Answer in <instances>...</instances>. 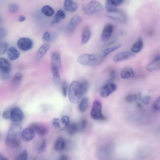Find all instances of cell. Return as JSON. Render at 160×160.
<instances>
[{"label": "cell", "instance_id": "ffe728a7", "mask_svg": "<svg viewBox=\"0 0 160 160\" xmlns=\"http://www.w3.org/2000/svg\"><path fill=\"white\" fill-rule=\"evenodd\" d=\"M29 128L32 129L35 132L41 136L45 135L47 131L46 128L42 125L37 123H32L29 126Z\"/></svg>", "mask_w": 160, "mask_h": 160}, {"label": "cell", "instance_id": "60d3db41", "mask_svg": "<svg viewBox=\"0 0 160 160\" xmlns=\"http://www.w3.org/2000/svg\"><path fill=\"white\" fill-rule=\"evenodd\" d=\"M46 142L45 139H43L40 145L38 148V152L39 153H41L44 152L46 149Z\"/></svg>", "mask_w": 160, "mask_h": 160}, {"label": "cell", "instance_id": "8d00e7d4", "mask_svg": "<svg viewBox=\"0 0 160 160\" xmlns=\"http://www.w3.org/2000/svg\"><path fill=\"white\" fill-rule=\"evenodd\" d=\"M28 152L26 150H24L16 156L15 160H28Z\"/></svg>", "mask_w": 160, "mask_h": 160}, {"label": "cell", "instance_id": "11a10c76", "mask_svg": "<svg viewBox=\"0 0 160 160\" xmlns=\"http://www.w3.org/2000/svg\"><path fill=\"white\" fill-rule=\"evenodd\" d=\"M137 105L140 108H142V106L141 103H139V102H137Z\"/></svg>", "mask_w": 160, "mask_h": 160}, {"label": "cell", "instance_id": "f1b7e54d", "mask_svg": "<svg viewBox=\"0 0 160 160\" xmlns=\"http://www.w3.org/2000/svg\"><path fill=\"white\" fill-rule=\"evenodd\" d=\"M142 96L141 93H137L128 95L126 97L125 100L128 103H131L137 100H142Z\"/></svg>", "mask_w": 160, "mask_h": 160}, {"label": "cell", "instance_id": "7dc6e473", "mask_svg": "<svg viewBox=\"0 0 160 160\" xmlns=\"http://www.w3.org/2000/svg\"><path fill=\"white\" fill-rule=\"evenodd\" d=\"M60 120L57 118H54L52 120V123L53 126L57 128H60Z\"/></svg>", "mask_w": 160, "mask_h": 160}, {"label": "cell", "instance_id": "603a6c76", "mask_svg": "<svg viewBox=\"0 0 160 160\" xmlns=\"http://www.w3.org/2000/svg\"><path fill=\"white\" fill-rule=\"evenodd\" d=\"M7 53L9 59L11 61L17 59L20 55L19 51L16 48L12 47H11L8 48Z\"/></svg>", "mask_w": 160, "mask_h": 160}, {"label": "cell", "instance_id": "ac0fdd59", "mask_svg": "<svg viewBox=\"0 0 160 160\" xmlns=\"http://www.w3.org/2000/svg\"><path fill=\"white\" fill-rule=\"evenodd\" d=\"M49 48V45L46 43L42 45L36 52L35 58L36 60L38 61L40 60L48 51Z\"/></svg>", "mask_w": 160, "mask_h": 160}, {"label": "cell", "instance_id": "f6af8a7d", "mask_svg": "<svg viewBox=\"0 0 160 160\" xmlns=\"http://www.w3.org/2000/svg\"><path fill=\"white\" fill-rule=\"evenodd\" d=\"M7 30L4 27L0 28V41L3 39L7 34Z\"/></svg>", "mask_w": 160, "mask_h": 160}, {"label": "cell", "instance_id": "277c9868", "mask_svg": "<svg viewBox=\"0 0 160 160\" xmlns=\"http://www.w3.org/2000/svg\"><path fill=\"white\" fill-rule=\"evenodd\" d=\"M114 147L110 143H106L101 145L96 152L98 160H111L113 152Z\"/></svg>", "mask_w": 160, "mask_h": 160}, {"label": "cell", "instance_id": "484cf974", "mask_svg": "<svg viewBox=\"0 0 160 160\" xmlns=\"http://www.w3.org/2000/svg\"><path fill=\"white\" fill-rule=\"evenodd\" d=\"M65 145L66 142L64 138L59 137L56 139L54 145V148L56 151H61L65 148Z\"/></svg>", "mask_w": 160, "mask_h": 160}, {"label": "cell", "instance_id": "f35d334b", "mask_svg": "<svg viewBox=\"0 0 160 160\" xmlns=\"http://www.w3.org/2000/svg\"><path fill=\"white\" fill-rule=\"evenodd\" d=\"M61 89L62 94L64 97L67 95L68 84L67 82L63 81L61 84Z\"/></svg>", "mask_w": 160, "mask_h": 160}, {"label": "cell", "instance_id": "7bdbcfd3", "mask_svg": "<svg viewBox=\"0 0 160 160\" xmlns=\"http://www.w3.org/2000/svg\"><path fill=\"white\" fill-rule=\"evenodd\" d=\"M78 124V130H82L85 129L87 126V121L86 119H83L80 123Z\"/></svg>", "mask_w": 160, "mask_h": 160}, {"label": "cell", "instance_id": "d590c367", "mask_svg": "<svg viewBox=\"0 0 160 160\" xmlns=\"http://www.w3.org/2000/svg\"><path fill=\"white\" fill-rule=\"evenodd\" d=\"M80 84L83 96L87 92L89 88V83L88 81L84 80Z\"/></svg>", "mask_w": 160, "mask_h": 160}, {"label": "cell", "instance_id": "6da1fadb", "mask_svg": "<svg viewBox=\"0 0 160 160\" xmlns=\"http://www.w3.org/2000/svg\"><path fill=\"white\" fill-rule=\"evenodd\" d=\"M22 127L21 124L16 123L10 127L8 132L6 142L10 147L17 148L19 147L21 138Z\"/></svg>", "mask_w": 160, "mask_h": 160}, {"label": "cell", "instance_id": "3957f363", "mask_svg": "<svg viewBox=\"0 0 160 160\" xmlns=\"http://www.w3.org/2000/svg\"><path fill=\"white\" fill-rule=\"evenodd\" d=\"M83 96L80 83L76 81H73L69 88L68 98L70 101L72 103L77 104Z\"/></svg>", "mask_w": 160, "mask_h": 160}, {"label": "cell", "instance_id": "e575fe53", "mask_svg": "<svg viewBox=\"0 0 160 160\" xmlns=\"http://www.w3.org/2000/svg\"><path fill=\"white\" fill-rule=\"evenodd\" d=\"M22 78V75L21 73L18 72L16 73L12 78V84L14 85H17L20 83Z\"/></svg>", "mask_w": 160, "mask_h": 160}, {"label": "cell", "instance_id": "bcb514c9", "mask_svg": "<svg viewBox=\"0 0 160 160\" xmlns=\"http://www.w3.org/2000/svg\"><path fill=\"white\" fill-rule=\"evenodd\" d=\"M42 40L45 42H48L51 40V37L49 32L46 31L43 33L42 36Z\"/></svg>", "mask_w": 160, "mask_h": 160}, {"label": "cell", "instance_id": "f907efd6", "mask_svg": "<svg viewBox=\"0 0 160 160\" xmlns=\"http://www.w3.org/2000/svg\"><path fill=\"white\" fill-rule=\"evenodd\" d=\"M112 2L118 7L122 5L124 2L123 0H111Z\"/></svg>", "mask_w": 160, "mask_h": 160}, {"label": "cell", "instance_id": "4316f807", "mask_svg": "<svg viewBox=\"0 0 160 160\" xmlns=\"http://www.w3.org/2000/svg\"><path fill=\"white\" fill-rule=\"evenodd\" d=\"M91 35L90 28L88 27H86L84 29L82 36L81 42L84 44L87 43L89 41Z\"/></svg>", "mask_w": 160, "mask_h": 160}, {"label": "cell", "instance_id": "681fc988", "mask_svg": "<svg viewBox=\"0 0 160 160\" xmlns=\"http://www.w3.org/2000/svg\"><path fill=\"white\" fill-rule=\"evenodd\" d=\"M151 97L149 96H146L142 99L143 103L145 105L148 104L151 100Z\"/></svg>", "mask_w": 160, "mask_h": 160}, {"label": "cell", "instance_id": "836d02e7", "mask_svg": "<svg viewBox=\"0 0 160 160\" xmlns=\"http://www.w3.org/2000/svg\"><path fill=\"white\" fill-rule=\"evenodd\" d=\"M8 43L5 42H0V55L4 54L8 51Z\"/></svg>", "mask_w": 160, "mask_h": 160}, {"label": "cell", "instance_id": "ba28073f", "mask_svg": "<svg viewBox=\"0 0 160 160\" xmlns=\"http://www.w3.org/2000/svg\"><path fill=\"white\" fill-rule=\"evenodd\" d=\"M117 86L113 82L106 83L101 88L100 91L101 96L103 98H106L116 90Z\"/></svg>", "mask_w": 160, "mask_h": 160}, {"label": "cell", "instance_id": "7a4b0ae2", "mask_svg": "<svg viewBox=\"0 0 160 160\" xmlns=\"http://www.w3.org/2000/svg\"><path fill=\"white\" fill-rule=\"evenodd\" d=\"M104 59L99 54L83 53L79 56L77 58L78 62L80 64L90 66L99 65Z\"/></svg>", "mask_w": 160, "mask_h": 160}, {"label": "cell", "instance_id": "7402d4cb", "mask_svg": "<svg viewBox=\"0 0 160 160\" xmlns=\"http://www.w3.org/2000/svg\"><path fill=\"white\" fill-rule=\"evenodd\" d=\"M66 17L64 12L62 9L59 10L55 14L53 19L51 23V25L54 26L57 24L61 21L64 19Z\"/></svg>", "mask_w": 160, "mask_h": 160}, {"label": "cell", "instance_id": "9a60e30c", "mask_svg": "<svg viewBox=\"0 0 160 160\" xmlns=\"http://www.w3.org/2000/svg\"><path fill=\"white\" fill-rule=\"evenodd\" d=\"M35 132L32 128H28L24 129L21 133V138L25 142L32 141L34 138Z\"/></svg>", "mask_w": 160, "mask_h": 160}, {"label": "cell", "instance_id": "db71d44e", "mask_svg": "<svg viewBox=\"0 0 160 160\" xmlns=\"http://www.w3.org/2000/svg\"><path fill=\"white\" fill-rule=\"evenodd\" d=\"M0 160H8L3 155L0 153Z\"/></svg>", "mask_w": 160, "mask_h": 160}, {"label": "cell", "instance_id": "30bf717a", "mask_svg": "<svg viewBox=\"0 0 160 160\" xmlns=\"http://www.w3.org/2000/svg\"><path fill=\"white\" fill-rule=\"evenodd\" d=\"M135 56L134 53L129 51L119 52L115 55L113 57V61L118 62L128 60L133 58Z\"/></svg>", "mask_w": 160, "mask_h": 160}, {"label": "cell", "instance_id": "d6a6232c", "mask_svg": "<svg viewBox=\"0 0 160 160\" xmlns=\"http://www.w3.org/2000/svg\"><path fill=\"white\" fill-rule=\"evenodd\" d=\"M67 127L68 133L70 135H73L78 130V124L76 123L69 124Z\"/></svg>", "mask_w": 160, "mask_h": 160}, {"label": "cell", "instance_id": "44dd1931", "mask_svg": "<svg viewBox=\"0 0 160 160\" xmlns=\"http://www.w3.org/2000/svg\"><path fill=\"white\" fill-rule=\"evenodd\" d=\"M143 45V41L142 38L138 37L131 47V52L134 53L139 52L142 49Z\"/></svg>", "mask_w": 160, "mask_h": 160}, {"label": "cell", "instance_id": "9c48e42d", "mask_svg": "<svg viewBox=\"0 0 160 160\" xmlns=\"http://www.w3.org/2000/svg\"><path fill=\"white\" fill-rule=\"evenodd\" d=\"M18 47L21 50L27 51L30 50L33 46L32 41L29 38L22 37L20 38L17 41Z\"/></svg>", "mask_w": 160, "mask_h": 160}, {"label": "cell", "instance_id": "4dcf8cb0", "mask_svg": "<svg viewBox=\"0 0 160 160\" xmlns=\"http://www.w3.org/2000/svg\"><path fill=\"white\" fill-rule=\"evenodd\" d=\"M89 104V100L87 97L83 98L79 105V109L81 112H84L87 109Z\"/></svg>", "mask_w": 160, "mask_h": 160}, {"label": "cell", "instance_id": "5b68a950", "mask_svg": "<svg viewBox=\"0 0 160 160\" xmlns=\"http://www.w3.org/2000/svg\"><path fill=\"white\" fill-rule=\"evenodd\" d=\"M82 9L85 14L89 15L102 11L103 9V6L98 1L92 0L83 4L82 6Z\"/></svg>", "mask_w": 160, "mask_h": 160}, {"label": "cell", "instance_id": "cb8c5ba5", "mask_svg": "<svg viewBox=\"0 0 160 160\" xmlns=\"http://www.w3.org/2000/svg\"><path fill=\"white\" fill-rule=\"evenodd\" d=\"M120 75L121 78L123 79H128L133 78L134 76V73L132 68L127 67L121 71Z\"/></svg>", "mask_w": 160, "mask_h": 160}, {"label": "cell", "instance_id": "b9f144b4", "mask_svg": "<svg viewBox=\"0 0 160 160\" xmlns=\"http://www.w3.org/2000/svg\"><path fill=\"white\" fill-rule=\"evenodd\" d=\"M153 108L156 111H158L160 109V97L159 96L154 101L153 105Z\"/></svg>", "mask_w": 160, "mask_h": 160}, {"label": "cell", "instance_id": "816d5d0a", "mask_svg": "<svg viewBox=\"0 0 160 160\" xmlns=\"http://www.w3.org/2000/svg\"><path fill=\"white\" fill-rule=\"evenodd\" d=\"M58 160H69L68 157L66 155H62L59 157Z\"/></svg>", "mask_w": 160, "mask_h": 160}, {"label": "cell", "instance_id": "d4e9b609", "mask_svg": "<svg viewBox=\"0 0 160 160\" xmlns=\"http://www.w3.org/2000/svg\"><path fill=\"white\" fill-rule=\"evenodd\" d=\"M121 46V44H118L106 48L102 50L99 54L102 58L104 59L109 53L118 49Z\"/></svg>", "mask_w": 160, "mask_h": 160}, {"label": "cell", "instance_id": "e0dca14e", "mask_svg": "<svg viewBox=\"0 0 160 160\" xmlns=\"http://www.w3.org/2000/svg\"><path fill=\"white\" fill-rule=\"evenodd\" d=\"M51 67H55L60 69L61 67V57L59 53L57 52H53L51 56Z\"/></svg>", "mask_w": 160, "mask_h": 160}, {"label": "cell", "instance_id": "7c38bea8", "mask_svg": "<svg viewBox=\"0 0 160 160\" xmlns=\"http://www.w3.org/2000/svg\"><path fill=\"white\" fill-rule=\"evenodd\" d=\"M106 16L112 20L122 23H125L127 20L125 14L118 10L112 13H107Z\"/></svg>", "mask_w": 160, "mask_h": 160}, {"label": "cell", "instance_id": "d6986e66", "mask_svg": "<svg viewBox=\"0 0 160 160\" xmlns=\"http://www.w3.org/2000/svg\"><path fill=\"white\" fill-rule=\"evenodd\" d=\"M63 7L66 11L72 12L76 11L78 8V5L75 2L70 0H66L64 2Z\"/></svg>", "mask_w": 160, "mask_h": 160}, {"label": "cell", "instance_id": "83f0119b", "mask_svg": "<svg viewBox=\"0 0 160 160\" xmlns=\"http://www.w3.org/2000/svg\"><path fill=\"white\" fill-rule=\"evenodd\" d=\"M52 75L53 81L56 85H59L60 83V77L59 70L58 68L55 67H51Z\"/></svg>", "mask_w": 160, "mask_h": 160}, {"label": "cell", "instance_id": "8fae6325", "mask_svg": "<svg viewBox=\"0 0 160 160\" xmlns=\"http://www.w3.org/2000/svg\"><path fill=\"white\" fill-rule=\"evenodd\" d=\"M23 117L22 110L18 107L11 109L10 118L13 122L17 123L21 121Z\"/></svg>", "mask_w": 160, "mask_h": 160}, {"label": "cell", "instance_id": "8992f818", "mask_svg": "<svg viewBox=\"0 0 160 160\" xmlns=\"http://www.w3.org/2000/svg\"><path fill=\"white\" fill-rule=\"evenodd\" d=\"M102 105L101 102L97 100L93 102L91 111L90 115L92 118L95 120H100L102 115Z\"/></svg>", "mask_w": 160, "mask_h": 160}, {"label": "cell", "instance_id": "f5cc1de1", "mask_svg": "<svg viewBox=\"0 0 160 160\" xmlns=\"http://www.w3.org/2000/svg\"><path fill=\"white\" fill-rule=\"evenodd\" d=\"M26 20V17L23 15H21L19 16L18 21L19 22H22Z\"/></svg>", "mask_w": 160, "mask_h": 160}, {"label": "cell", "instance_id": "52a82bcc", "mask_svg": "<svg viewBox=\"0 0 160 160\" xmlns=\"http://www.w3.org/2000/svg\"><path fill=\"white\" fill-rule=\"evenodd\" d=\"M82 17L78 15L74 16L70 20L66 28V32L68 33H71L73 32L76 28L81 23Z\"/></svg>", "mask_w": 160, "mask_h": 160}, {"label": "cell", "instance_id": "c3c4849f", "mask_svg": "<svg viewBox=\"0 0 160 160\" xmlns=\"http://www.w3.org/2000/svg\"><path fill=\"white\" fill-rule=\"evenodd\" d=\"M11 109L5 110L3 113L2 117L5 119L10 118Z\"/></svg>", "mask_w": 160, "mask_h": 160}, {"label": "cell", "instance_id": "f546056e", "mask_svg": "<svg viewBox=\"0 0 160 160\" xmlns=\"http://www.w3.org/2000/svg\"><path fill=\"white\" fill-rule=\"evenodd\" d=\"M105 7L107 13H112L118 11V7L114 5L111 0H107L105 3Z\"/></svg>", "mask_w": 160, "mask_h": 160}, {"label": "cell", "instance_id": "ab89813d", "mask_svg": "<svg viewBox=\"0 0 160 160\" xmlns=\"http://www.w3.org/2000/svg\"><path fill=\"white\" fill-rule=\"evenodd\" d=\"M61 122L64 128L67 127L69 124L70 118L68 116H63L61 118Z\"/></svg>", "mask_w": 160, "mask_h": 160}, {"label": "cell", "instance_id": "ee69618b", "mask_svg": "<svg viewBox=\"0 0 160 160\" xmlns=\"http://www.w3.org/2000/svg\"><path fill=\"white\" fill-rule=\"evenodd\" d=\"M116 75V72L115 70H112L110 74L109 78L106 83L112 82L115 79Z\"/></svg>", "mask_w": 160, "mask_h": 160}, {"label": "cell", "instance_id": "2e32d148", "mask_svg": "<svg viewBox=\"0 0 160 160\" xmlns=\"http://www.w3.org/2000/svg\"><path fill=\"white\" fill-rule=\"evenodd\" d=\"M0 74L11 73V66L9 61L7 59L0 58Z\"/></svg>", "mask_w": 160, "mask_h": 160}, {"label": "cell", "instance_id": "1f68e13d", "mask_svg": "<svg viewBox=\"0 0 160 160\" xmlns=\"http://www.w3.org/2000/svg\"><path fill=\"white\" fill-rule=\"evenodd\" d=\"M42 13L47 17H51L54 14V11L53 8L51 6L46 5L43 6L41 10Z\"/></svg>", "mask_w": 160, "mask_h": 160}, {"label": "cell", "instance_id": "74e56055", "mask_svg": "<svg viewBox=\"0 0 160 160\" xmlns=\"http://www.w3.org/2000/svg\"><path fill=\"white\" fill-rule=\"evenodd\" d=\"M19 7L18 5L15 3L10 4L8 7L9 11L12 13H16L18 10Z\"/></svg>", "mask_w": 160, "mask_h": 160}, {"label": "cell", "instance_id": "5bb4252c", "mask_svg": "<svg viewBox=\"0 0 160 160\" xmlns=\"http://www.w3.org/2000/svg\"><path fill=\"white\" fill-rule=\"evenodd\" d=\"M160 59L159 55L156 56L153 59L147 66V70L150 72L158 71L160 69Z\"/></svg>", "mask_w": 160, "mask_h": 160}, {"label": "cell", "instance_id": "4fadbf2b", "mask_svg": "<svg viewBox=\"0 0 160 160\" xmlns=\"http://www.w3.org/2000/svg\"><path fill=\"white\" fill-rule=\"evenodd\" d=\"M113 31V25L110 23L106 25L104 27L101 34V39L103 42L108 41L111 37Z\"/></svg>", "mask_w": 160, "mask_h": 160}]
</instances>
